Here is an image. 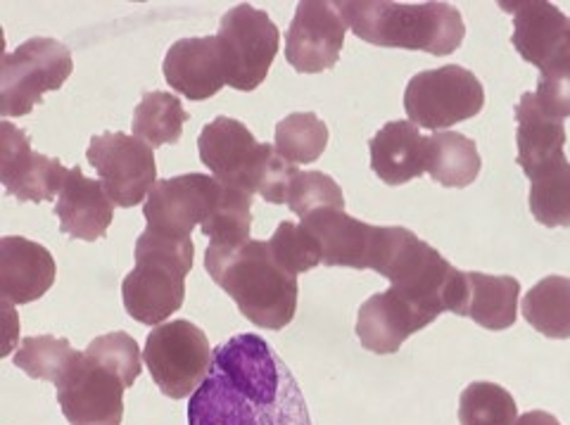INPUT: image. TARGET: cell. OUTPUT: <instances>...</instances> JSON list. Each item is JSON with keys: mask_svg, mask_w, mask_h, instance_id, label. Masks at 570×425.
I'll return each mask as SVG.
<instances>
[{"mask_svg": "<svg viewBox=\"0 0 570 425\" xmlns=\"http://www.w3.org/2000/svg\"><path fill=\"white\" fill-rule=\"evenodd\" d=\"M188 425H312L293 370L255 333L214 349V364L188 404Z\"/></svg>", "mask_w": 570, "mask_h": 425, "instance_id": "cell-1", "label": "cell"}, {"mask_svg": "<svg viewBox=\"0 0 570 425\" xmlns=\"http://www.w3.org/2000/svg\"><path fill=\"white\" fill-rule=\"evenodd\" d=\"M205 269L257 328L281 330L295 318L297 276L281 267L269 243L253 238L238 245L209 243Z\"/></svg>", "mask_w": 570, "mask_h": 425, "instance_id": "cell-2", "label": "cell"}, {"mask_svg": "<svg viewBox=\"0 0 570 425\" xmlns=\"http://www.w3.org/2000/svg\"><path fill=\"white\" fill-rule=\"evenodd\" d=\"M356 39L381 48L423 50L444 58L461 48L466 27L450 3H385V0H347L335 3Z\"/></svg>", "mask_w": 570, "mask_h": 425, "instance_id": "cell-3", "label": "cell"}, {"mask_svg": "<svg viewBox=\"0 0 570 425\" xmlns=\"http://www.w3.org/2000/svg\"><path fill=\"white\" fill-rule=\"evenodd\" d=\"M203 165L228 188L262 195L266 202L285 205V195L299 171L274 146L259 144L238 119L217 117L198 138Z\"/></svg>", "mask_w": 570, "mask_h": 425, "instance_id": "cell-4", "label": "cell"}, {"mask_svg": "<svg viewBox=\"0 0 570 425\" xmlns=\"http://www.w3.org/2000/svg\"><path fill=\"white\" fill-rule=\"evenodd\" d=\"M136 267L121 283L124 309L138 324L163 326L184 307L186 276L193 269V240L146 228L136 240Z\"/></svg>", "mask_w": 570, "mask_h": 425, "instance_id": "cell-5", "label": "cell"}, {"mask_svg": "<svg viewBox=\"0 0 570 425\" xmlns=\"http://www.w3.org/2000/svg\"><path fill=\"white\" fill-rule=\"evenodd\" d=\"M71 69L75 60L65 43L46 37L24 41L0 65V115L6 119L29 115L43 102V93L60 91Z\"/></svg>", "mask_w": 570, "mask_h": 425, "instance_id": "cell-6", "label": "cell"}, {"mask_svg": "<svg viewBox=\"0 0 570 425\" xmlns=\"http://www.w3.org/2000/svg\"><path fill=\"white\" fill-rule=\"evenodd\" d=\"M485 108V88L466 67L444 65L419 72L406 83L404 112L428 131H444Z\"/></svg>", "mask_w": 570, "mask_h": 425, "instance_id": "cell-7", "label": "cell"}, {"mask_svg": "<svg viewBox=\"0 0 570 425\" xmlns=\"http://www.w3.org/2000/svg\"><path fill=\"white\" fill-rule=\"evenodd\" d=\"M142 359L150 370L159 393L169 399L193 397L214 364V349L207 335L190 322H178L157 326L150 335Z\"/></svg>", "mask_w": 570, "mask_h": 425, "instance_id": "cell-8", "label": "cell"}, {"mask_svg": "<svg viewBox=\"0 0 570 425\" xmlns=\"http://www.w3.org/2000/svg\"><path fill=\"white\" fill-rule=\"evenodd\" d=\"M226 83L249 93L266 79L281 46L278 27L264 10L236 6L224 17L217 31Z\"/></svg>", "mask_w": 570, "mask_h": 425, "instance_id": "cell-9", "label": "cell"}, {"mask_svg": "<svg viewBox=\"0 0 570 425\" xmlns=\"http://www.w3.org/2000/svg\"><path fill=\"white\" fill-rule=\"evenodd\" d=\"M86 159L98 171V179L115 207H136L148 200L157 184L155 150L146 140L121 131H107L91 138Z\"/></svg>", "mask_w": 570, "mask_h": 425, "instance_id": "cell-10", "label": "cell"}, {"mask_svg": "<svg viewBox=\"0 0 570 425\" xmlns=\"http://www.w3.org/2000/svg\"><path fill=\"white\" fill-rule=\"evenodd\" d=\"M316 238L326 267L376 271L390 250L395 226H371L350 217L345 209H318L302 219Z\"/></svg>", "mask_w": 570, "mask_h": 425, "instance_id": "cell-11", "label": "cell"}, {"mask_svg": "<svg viewBox=\"0 0 570 425\" xmlns=\"http://www.w3.org/2000/svg\"><path fill=\"white\" fill-rule=\"evenodd\" d=\"M58 404L71 425H119L124 418V380L79 352L56 383Z\"/></svg>", "mask_w": 570, "mask_h": 425, "instance_id": "cell-12", "label": "cell"}, {"mask_svg": "<svg viewBox=\"0 0 570 425\" xmlns=\"http://www.w3.org/2000/svg\"><path fill=\"white\" fill-rule=\"evenodd\" d=\"M222 188L224 184L207 174H181L157 181L142 205V217L153 231L188 240L193 228L203 226L212 215Z\"/></svg>", "mask_w": 570, "mask_h": 425, "instance_id": "cell-13", "label": "cell"}, {"mask_svg": "<svg viewBox=\"0 0 570 425\" xmlns=\"http://www.w3.org/2000/svg\"><path fill=\"white\" fill-rule=\"evenodd\" d=\"M347 22L335 3L305 0L285 33V60L299 75H318L341 60Z\"/></svg>", "mask_w": 570, "mask_h": 425, "instance_id": "cell-14", "label": "cell"}, {"mask_svg": "<svg viewBox=\"0 0 570 425\" xmlns=\"http://www.w3.org/2000/svg\"><path fill=\"white\" fill-rule=\"evenodd\" d=\"M69 169L58 159L31 150L29 136L14 123H0V181L20 202L56 200L67 184Z\"/></svg>", "mask_w": 570, "mask_h": 425, "instance_id": "cell-15", "label": "cell"}, {"mask_svg": "<svg viewBox=\"0 0 570 425\" xmlns=\"http://www.w3.org/2000/svg\"><path fill=\"white\" fill-rule=\"evenodd\" d=\"M513 14L511 43L540 75L570 65V17L547 0L502 3Z\"/></svg>", "mask_w": 570, "mask_h": 425, "instance_id": "cell-16", "label": "cell"}, {"mask_svg": "<svg viewBox=\"0 0 570 425\" xmlns=\"http://www.w3.org/2000/svg\"><path fill=\"white\" fill-rule=\"evenodd\" d=\"M56 259L43 245L22 236L0 238V295L8 305L41 299L56 283Z\"/></svg>", "mask_w": 570, "mask_h": 425, "instance_id": "cell-17", "label": "cell"}, {"mask_svg": "<svg viewBox=\"0 0 570 425\" xmlns=\"http://www.w3.org/2000/svg\"><path fill=\"white\" fill-rule=\"evenodd\" d=\"M165 79L188 100H207L226 86L217 37L176 41L165 58Z\"/></svg>", "mask_w": 570, "mask_h": 425, "instance_id": "cell-18", "label": "cell"}, {"mask_svg": "<svg viewBox=\"0 0 570 425\" xmlns=\"http://www.w3.org/2000/svg\"><path fill=\"white\" fill-rule=\"evenodd\" d=\"M60 231L69 238L94 243L102 238L115 219V202L100 181L86 179L79 167H71L56 205Z\"/></svg>", "mask_w": 570, "mask_h": 425, "instance_id": "cell-19", "label": "cell"}, {"mask_svg": "<svg viewBox=\"0 0 570 425\" xmlns=\"http://www.w3.org/2000/svg\"><path fill=\"white\" fill-rule=\"evenodd\" d=\"M425 326L416 309L392 290L371 295L356 314V338L373 354L400 352L406 338Z\"/></svg>", "mask_w": 570, "mask_h": 425, "instance_id": "cell-20", "label": "cell"}, {"mask_svg": "<svg viewBox=\"0 0 570 425\" xmlns=\"http://www.w3.org/2000/svg\"><path fill=\"white\" fill-rule=\"evenodd\" d=\"M515 144H519V167L528 179L554 162L566 159V127L551 117L534 93H523L515 105Z\"/></svg>", "mask_w": 570, "mask_h": 425, "instance_id": "cell-21", "label": "cell"}, {"mask_svg": "<svg viewBox=\"0 0 570 425\" xmlns=\"http://www.w3.org/2000/svg\"><path fill=\"white\" fill-rule=\"evenodd\" d=\"M428 136L412 121H387L371 138V169L387 186H402L425 171Z\"/></svg>", "mask_w": 570, "mask_h": 425, "instance_id": "cell-22", "label": "cell"}, {"mask_svg": "<svg viewBox=\"0 0 570 425\" xmlns=\"http://www.w3.org/2000/svg\"><path fill=\"white\" fill-rule=\"evenodd\" d=\"M521 283L513 276L466 271V305L463 316L488 330H507L519 316Z\"/></svg>", "mask_w": 570, "mask_h": 425, "instance_id": "cell-23", "label": "cell"}, {"mask_svg": "<svg viewBox=\"0 0 570 425\" xmlns=\"http://www.w3.org/2000/svg\"><path fill=\"white\" fill-rule=\"evenodd\" d=\"M483 159L475 148V140L456 131H435L428 136L425 150V171L433 176V181L444 188H466L471 186Z\"/></svg>", "mask_w": 570, "mask_h": 425, "instance_id": "cell-24", "label": "cell"}, {"mask_svg": "<svg viewBox=\"0 0 570 425\" xmlns=\"http://www.w3.org/2000/svg\"><path fill=\"white\" fill-rule=\"evenodd\" d=\"M525 322L551 340L570 338V278L547 276L523 297Z\"/></svg>", "mask_w": 570, "mask_h": 425, "instance_id": "cell-25", "label": "cell"}, {"mask_svg": "<svg viewBox=\"0 0 570 425\" xmlns=\"http://www.w3.org/2000/svg\"><path fill=\"white\" fill-rule=\"evenodd\" d=\"M190 115L184 110L181 100L167 91H153L140 98L134 112V136L146 140L155 150L167 144H178Z\"/></svg>", "mask_w": 570, "mask_h": 425, "instance_id": "cell-26", "label": "cell"}, {"mask_svg": "<svg viewBox=\"0 0 570 425\" xmlns=\"http://www.w3.org/2000/svg\"><path fill=\"white\" fill-rule=\"evenodd\" d=\"M528 205L532 217L547 228L570 226V162L561 159L530 179Z\"/></svg>", "mask_w": 570, "mask_h": 425, "instance_id": "cell-27", "label": "cell"}, {"mask_svg": "<svg viewBox=\"0 0 570 425\" xmlns=\"http://www.w3.org/2000/svg\"><path fill=\"white\" fill-rule=\"evenodd\" d=\"M328 146V127L314 112H293L278 121L274 148L291 165H312Z\"/></svg>", "mask_w": 570, "mask_h": 425, "instance_id": "cell-28", "label": "cell"}, {"mask_svg": "<svg viewBox=\"0 0 570 425\" xmlns=\"http://www.w3.org/2000/svg\"><path fill=\"white\" fill-rule=\"evenodd\" d=\"M249 228H253V195L224 186L212 215L200 226L203 236L212 245H238L249 240Z\"/></svg>", "mask_w": 570, "mask_h": 425, "instance_id": "cell-29", "label": "cell"}, {"mask_svg": "<svg viewBox=\"0 0 570 425\" xmlns=\"http://www.w3.org/2000/svg\"><path fill=\"white\" fill-rule=\"evenodd\" d=\"M459 421L461 425H515L519 406L507 387L478 380L459 397Z\"/></svg>", "mask_w": 570, "mask_h": 425, "instance_id": "cell-30", "label": "cell"}, {"mask_svg": "<svg viewBox=\"0 0 570 425\" xmlns=\"http://www.w3.org/2000/svg\"><path fill=\"white\" fill-rule=\"evenodd\" d=\"M77 349H71L69 340L56 335H31L24 338L20 349L14 352V366L22 368L29 378L58 383L65 370L77 359Z\"/></svg>", "mask_w": 570, "mask_h": 425, "instance_id": "cell-31", "label": "cell"}, {"mask_svg": "<svg viewBox=\"0 0 570 425\" xmlns=\"http://www.w3.org/2000/svg\"><path fill=\"white\" fill-rule=\"evenodd\" d=\"M285 205L299 219H305L318 209H345L343 188L324 171H297L285 195Z\"/></svg>", "mask_w": 570, "mask_h": 425, "instance_id": "cell-32", "label": "cell"}, {"mask_svg": "<svg viewBox=\"0 0 570 425\" xmlns=\"http://www.w3.org/2000/svg\"><path fill=\"white\" fill-rule=\"evenodd\" d=\"M269 247L281 267L295 276L307 274L324 261L321 259V247L316 238L302 224H293V221L278 224V228L269 240Z\"/></svg>", "mask_w": 570, "mask_h": 425, "instance_id": "cell-33", "label": "cell"}, {"mask_svg": "<svg viewBox=\"0 0 570 425\" xmlns=\"http://www.w3.org/2000/svg\"><path fill=\"white\" fill-rule=\"evenodd\" d=\"M86 354L88 357H94L96 362H100L102 366L115 370L127 387H134V383L138 380L142 370L140 347L129 333L115 330V333L100 335V338H96L86 347Z\"/></svg>", "mask_w": 570, "mask_h": 425, "instance_id": "cell-34", "label": "cell"}, {"mask_svg": "<svg viewBox=\"0 0 570 425\" xmlns=\"http://www.w3.org/2000/svg\"><path fill=\"white\" fill-rule=\"evenodd\" d=\"M534 98H538V102L551 117H570V65L554 69V72L540 75Z\"/></svg>", "mask_w": 570, "mask_h": 425, "instance_id": "cell-35", "label": "cell"}, {"mask_svg": "<svg viewBox=\"0 0 570 425\" xmlns=\"http://www.w3.org/2000/svg\"><path fill=\"white\" fill-rule=\"evenodd\" d=\"M515 425H561L557 416H551L547 412H528L523 414Z\"/></svg>", "mask_w": 570, "mask_h": 425, "instance_id": "cell-36", "label": "cell"}]
</instances>
